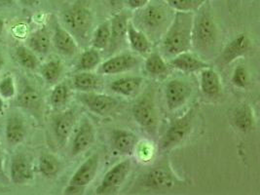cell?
<instances>
[{
  "label": "cell",
  "mask_w": 260,
  "mask_h": 195,
  "mask_svg": "<svg viewBox=\"0 0 260 195\" xmlns=\"http://www.w3.org/2000/svg\"><path fill=\"white\" fill-rule=\"evenodd\" d=\"M3 112V98L0 96V113Z\"/></svg>",
  "instance_id": "cell-46"
},
{
  "label": "cell",
  "mask_w": 260,
  "mask_h": 195,
  "mask_svg": "<svg viewBox=\"0 0 260 195\" xmlns=\"http://www.w3.org/2000/svg\"><path fill=\"white\" fill-rule=\"evenodd\" d=\"M170 66L175 70L183 73H195L200 72L203 69L209 68V63L203 61L197 56L188 52L180 53L173 57L170 61Z\"/></svg>",
  "instance_id": "cell-18"
},
{
  "label": "cell",
  "mask_w": 260,
  "mask_h": 195,
  "mask_svg": "<svg viewBox=\"0 0 260 195\" xmlns=\"http://www.w3.org/2000/svg\"><path fill=\"white\" fill-rule=\"evenodd\" d=\"M145 70L151 75L161 76L168 73L169 66L159 53H152L145 61Z\"/></svg>",
  "instance_id": "cell-33"
},
{
  "label": "cell",
  "mask_w": 260,
  "mask_h": 195,
  "mask_svg": "<svg viewBox=\"0 0 260 195\" xmlns=\"http://www.w3.org/2000/svg\"><path fill=\"white\" fill-rule=\"evenodd\" d=\"M70 99V88L66 83H59L54 87L50 95V103L55 109L63 107Z\"/></svg>",
  "instance_id": "cell-36"
},
{
  "label": "cell",
  "mask_w": 260,
  "mask_h": 195,
  "mask_svg": "<svg viewBox=\"0 0 260 195\" xmlns=\"http://www.w3.org/2000/svg\"><path fill=\"white\" fill-rule=\"evenodd\" d=\"M232 83L238 88H246L248 85V73L247 69L239 66L232 74Z\"/></svg>",
  "instance_id": "cell-38"
},
{
  "label": "cell",
  "mask_w": 260,
  "mask_h": 195,
  "mask_svg": "<svg viewBox=\"0 0 260 195\" xmlns=\"http://www.w3.org/2000/svg\"><path fill=\"white\" fill-rule=\"evenodd\" d=\"M64 28L77 42H87L93 29V16L90 9L78 2L62 14Z\"/></svg>",
  "instance_id": "cell-4"
},
{
  "label": "cell",
  "mask_w": 260,
  "mask_h": 195,
  "mask_svg": "<svg viewBox=\"0 0 260 195\" xmlns=\"http://www.w3.org/2000/svg\"><path fill=\"white\" fill-rule=\"evenodd\" d=\"M95 139V128L89 119L85 118L74 136L71 146V155L77 156L87 150L94 144Z\"/></svg>",
  "instance_id": "cell-14"
},
{
  "label": "cell",
  "mask_w": 260,
  "mask_h": 195,
  "mask_svg": "<svg viewBox=\"0 0 260 195\" xmlns=\"http://www.w3.org/2000/svg\"><path fill=\"white\" fill-rule=\"evenodd\" d=\"M15 58L26 70L35 71L39 67V60L36 53L27 46L19 45L15 49Z\"/></svg>",
  "instance_id": "cell-30"
},
{
  "label": "cell",
  "mask_w": 260,
  "mask_h": 195,
  "mask_svg": "<svg viewBox=\"0 0 260 195\" xmlns=\"http://www.w3.org/2000/svg\"><path fill=\"white\" fill-rule=\"evenodd\" d=\"M62 72H63V64L61 61L57 59L48 61L40 68L41 76L49 84L56 83L60 78Z\"/></svg>",
  "instance_id": "cell-31"
},
{
  "label": "cell",
  "mask_w": 260,
  "mask_h": 195,
  "mask_svg": "<svg viewBox=\"0 0 260 195\" xmlns=\"http://www.w3.org/2000/svg\"><path fill=\"white\" fill-rule=\"evenodd\" d=\"M194 113V110H189L184 115L171 122L160 141L162 150L168 151L177 147L188 137L193 127Z\"/></svg>",
  "instance_id": "cell-5"
},
{
  "label": "cell",
  "mask_w": 260,
  "mask_h": 195,
  "mask_svg": "<svg viewBox=\"0 0 260 195\" xmlns=\"http://www.w3.org/2000/svg\"><path fill=\"white\" fill-rule=\"evenodd\" d=\"M233 122L238 130L244 133L251 131L254 126L253 110L247 104L239 106L234 111Z\"/></svg>",
  "instance_id": "cell-27"
},
{
  "label": "cell",
  "mask_w": 260,
  "mask_h": 195,
  "mask_svg": "<svg viewBox=\"0 0 260 195\" xmlns=\"http://www.w3.org/2000/svg\"><path fill=\"white\" fill-rule=\"evenodd\" d=\"M25 136L26 128L24 120L17 115L10 116L7 119L5 127V137L7 142L12 146H17L24 142Z\"/></svg>",
  "instance_id": "cell-25"
},
{
  "label": "cell",
  "mask_w": 260,
  "mask_h": 195,
  "mask_svg": "<svg viewBox=\"0 0 260 195\" xmlns=\"http://www.w3.org/2000/svg\"><path fill=\"white\" fill-rule=\"evenodd\" d=\"M78 99L88 110L101 116H107L118 108V101L105 94L84 92Z\"/></svg>",
  "instance_id": "cell-10"
},
{
  "label": "cell",
  "mask_w": 260,
  "mask_h": 195,
  "mask_svg": "<svg viewBox=\"0 0 260 195\" xmlns=\"http://www.w3.org/2000/svg\"><path fill=\"white\" fill-rule=\"evenodd\" d=\"M129 15L120 12L112 17L110 22V41L107 47L109 53H114L126 45L127 30L129 24Z\"/></svg>",
  "instance_id": "cell-11"
},
{
  "label": "cell",
  "mask_w": 260,
  "mask_h": 195,
  "mask_svg": "<svg viewBox=\"0 0 260 195\" xmlns=\"http://www.w3.org/2000/svg\"><path fill=\"white\" fill-rule=\"evenodd\" d=\"M3 30H4V21L0 19V37L3 34Z\"/></svg>",
  "instance_id": "cell-44"
},
{
  "label": "cell",
  "mask_w": 260,
  "mask_h": 195,
  "mask_svg": "<svg viewBox=\"0 0 260 195\" xmlns=\"http://www.w3.org/2000/svg\"><path fill=\"white\" fill-rule=\"evenodd\" d=\"M74 88L81 92H93L100 85V78L90 72H79L73 78Z\"/></svg>",
  "instance_id": "cell-29"
},
{
  "label": "cell",
  "mask_w": 260,
  "mask_h": 195,
  "mask_svg": "<svg viewBox=\"0 0 260 195\" xmlns=\"http://www.w3.org/2000/svg\"><path fill=\"white\" fill-rule=\"evenodd\" d=\"M111 141L116 151L128 156L134 154L138 145V137L130 131L123 129L114 130L111 135Z\"/></svg>",
  "instance_id": "cell-19"
},
{
  "label": "cell",
  "mask_w": 260,
  "mask_h": 195,
  "mask_svg": "<svg viewBox=\"0 0 260 195\" xmlns=\"http://www.w3.org/2000/svg\"><path fill=\"white\" fill-rule=\"evenodd\" d=\"M100 158L98 154H93L83 162L81 166L75 171L70 180L69 185L64 189V194H81L85 188L95 179L99 169Z\"/></svg>",
  "instance_id": "cell-6"
},
{
  "label": "cell",
  "mask_w": 260,
  "mask_h": 195,
  "mask_svg": "<svg viewBox=\"0 0 260 195\" xmlns=\"http://www.w3.org/2000/svg\"><path fill=\"white\" fill-rule=\"evenodd\" d=\"M76 121L74 110H66L57 114L53 119V131L57 142L63 146L69 140Z\"/></svg>",
  "instance_id": "cell-15"
},
{
  "label": "cell",
  "mask_w": 260,
  "mask_h": 195,
  "mask_svg": "<svg viewBox=\"0 0 260 195\" xmlns=\"http://www.w3.org/2000/svg\"><path fill=\"white\" fill-rule=\"evenodd\" d=\"M130 160H123L114 165L110 170L107 172L104 177L102 183L96 187V194H112L116 192L120 186L126 181L130 173Z\"/></svg>",
  "instance_id": "cell-9"
},
{
  "label": "cell",
  "mask_w": 260,
  "mask_h": 195,
  "mask_svg": "<svg viewBox=\"0 0 260 195\" xmlns=\"http://www.w3.org/2000/svg\"><path fill=\"white\" fill-rule=\"evenodd\" d=\"M250 41L247 35H240L226 45L222 52V61L230 63L248 54L250 50Z\"/></svg>",
  "instance_id": "cell-20"
},
{
  "label": "cell",
  "mask_w": 260,
  "mask_h": 195,
  "mask_svg": "<svg viewBox=\"0 0 260 195\" xmlns=\"http://www.w3.org/2000/svg\"><path fill=\"white\" fill-rule=\"evenodd\" d=\"M14 0H0V7H11Z\"/></svg>",
  "instance_id": "cell-41"
},
{
  "label": "cell",
  "mask_w": 260,
  "mask_h": 195,
  "mask_svg": "<svg viewBox=\"0 0 260 195\" xmlns=\"http://www.w3.org/2000/svg\"><path fill=\"white\" fill-rule=\"evenodd\" d=\"M3 67H4V58H3V56L0 54V72L2 71Z\"/></svg>",
  "instance_id": "cell-45"
},
{
  "label": "cell",
  "mask_w": 260,
  "mask_h": 195,
  "mask_svg": "<svg viewBox=\"0 0 260 195\" xmlns=\"http://www.w3.org/2000/svg\"><path fill=\"white\" fill-rule=\"evenodd\" d=\"M102 61V56L99 50L89 48L81 54L79 60L76 63L77 72H90L95 69Z\"/></svg>",
  "instance_id": "cell-28"
},
{
  "label": "cell",
  "mask_w": 260,
  "mask_h": 195,
  "mask_svg": "<svg viewBox=\"0 0 260 195\" xmlns=\"http://www.w3.org/2000/svg\"><path fill=\"white\" fill-rule=\"evenodd\" d=\"M107 1L111 5V7L115 8V9L120 8L124 3V0H107Z\"/></svg>",
  "instance_id": "cell-40"
},
{
  "label": "cell",
  "mask_w": 260,
  "mask_h": 195,
  "mask_svg": "<svg viewBox=\"0 0 260 195\" xmlns=\"http://www.w3.org/2000/svg\"><path fill=\"white\" fill-rule=\"evenodd\" d=\"M192 93L188 82L181 79L171 80L165 89L166 102L169 110H177L184 106Z\"/></svg>",
  "instance_id": "cell-12"
},
{
  "label": "cell",
  "mask_w": 260,
  "mask_h": 195,
  "mask_svg": "<svg viewBox=\"0 0 260 195\" xmlns=\"http://www.w3.org/2000/svg\"><path fill=\"white\" fill-rule=\"evenodd\" d=\"M200 73V87L204 95L208 97L218 96L221 91V83L218 73L210 67L203 69Z\"/></svg>",
  "instance_id": "cell-23"
},
{
  "label": "cell",
  "mask_w": 260,
  "mask_h": 195,
  "mask_svg": "<svg viewBox=\"0 0 260 195\" xmlns=\"http://www.w3.org/2000/svg\"><path fill=\"white\" fill-rule=\"evenodd\" d=\"M142 82L143 79L140 76H125L114 80L109 87L116 94L125 97H131L139 92Z\"/></svg>",
  "instance_id": "cell-24"
},
{
  "label": "cell",
  "mask_w": 260,
  "mask_h": 195,
  "mask_svg": "<svg viewBox=\"0 0 260 195\" xmlns=\"http://www.w3.org/2000/svg\"><path fill=\"white\" fill-rule=\"evenodd\" d=\"M53 43L55 48L64 56H74L79 49L78 42L71 32L58 23L54 26Z\"/></svg>",
  "instance_id": "cell-17"
},
{
  "label": "cell",
  "mask_w": 260,
  "mask_h": 195,
  "mask_svg": "<svg viewBox=\"0 0 260 195\" xmlns=\"http://www.w3.org/2000/svg\"><path fill=\"white\" fill-rule=\"evenodd\" d=\"M166 3L176 11L193 12L198 10L202 5L212 0H164Z\"/></svg>",
  "instance_id": "cell-35"
},
{
  "label": "cell",
  "mask_w": 260,
  "mask_h": 195,
  "mask_svg": "<svg viewBox=\"0 0 260 195\" xmlns=\"http://www.w3.org/2000/svg\"><path fill=\"white\" fill-rule=\"evenodd\" d=\"M196 11L197 14L193 17L192 47L207 55L217 42V27L208 2Z\"/></svg>",
  "instance_id": "cell-3"
},
{
  "label": "cell",
  "mask_w": 260,
  "mask_h": 195,
  "mask_svg": "<svg viewBox=\"0 0 260 195\" xmlns=\"http://www.w3.org/2000/svg\"><path fill=\"white\" fill-rule=\"evenodd\" d=\"M51 43L52 38L47 27L45 26L37 28L31 32L26 40L27 47L39 55H46L51 48Z\"/></svg>",
  "instance_id": "cell-22"
},
{
  "label": "cell",
  "mask_w": 260,
  "mask_h": 195,
  "mask_svg": "<svg viewBox=\"0 0 260 195\" xmlns=\"http://www.w3.org/2000/svg\"><path fill=\"white\" fill-rule=\"evenodd\" d=\"M142 183L145 187L161 190L172 188L180 181L167 163H161L143 176Z\"/></svg>",
  "instance_id": "cell-8"
},
{
  "label": "cell",
  "mask_w": 260,
  "mask_h": 195,
  "mask_svg": "<svg viewBox=\"0 0 260 195\" xmlns=\"http://www.w3.org/2000/svg\"><path fill=\"white\" fill-rule=\"evenodd\" d=\"M137 14L134 25L148 38H160L172 23L174 13L164 0H150Z\"/></svg>",
  "instance_id": "cell-1"
},
{
  "label": "cell",
  "mask_w": 260,
  "mask_h": 195,
  "mask_svg": "<svg viewBox=\"0 0 260 195\" xmlns=\"http://www.w3.org/2000/svg\"><path fill=\"white\" fill-rule=\"evenodd\" d=\"M140 64V59L130 53H122L109 58L100 67L99 73L112 75L126 73L136 69Z\"/></svg>",
  "instance_id": "cell-13"
},
{
  "label": "cell",
  "mask_w": 260,
  "mask_h": 195,
  "mask_svg": "<svg viewBox=\"0 0 260 195\" xmlns=\"http://www.w3.org/2000/svg\"><path fill=\"white\" fill-rule=\"evenodd\" d=\"M193 13L179 12L174 15L173 21L162 37V51L168 57H175L192 48Z\"/></svg>",
  "instance_id": "cell-2"
},
{
  "label": "cell",
  "mask_w": 260,
  "mask_h": 195,
  "mask_svg": "<svg viewBox=\"0 0 260 195\" xmlns=\"http://www.w3.org/2000/svg\"><path fill=\"white\" fill-rule=\"evenodd\" d=\"M132 113L137 123L142 129L154 132L158 124V113L153 96L145 94L140 98L133 106Z\"/></svg>",
  "instance_id": "cell-7"
},
{
  "label": "cell",
  "mask_w": 260,
  "mask_h": 195,
  "mask_svg": "<svg viewBox=\"0 0 260 195\" xmlns=\"http://www.w3.org/2000/svg\"><path fill=\"white\" fill-rule=\"evenodd\" d=\"M18 107L34 113H39L42 107V98L40 93L31 86H24L17 98Z\"/></svg>",
  "instance_id": "cell-21"
},
{
  "label": "cell",
  "mask_w": 260,
  "mask_h": 195,
  "mask_svg": "<svg viewBox=\"0 0 260 195\" xmlns=\"http://www.w3.org/2000/svg\"><path fill=\"white\" fill-rule=\"evenodd\" d=\"M0 177H4V170H3V155H2L1 144H0Z\"/></svg>",
  "instance_id": "cell-42"
},
{
  "label": "cell",
  "mask_w": 260,
  "mask_h": 195,
  "mask_svg": "<svg viewBox=\"0 0 260 195\" xmlns=\"http://www.w3.org/2000/svg\"><path fill=\"white\" fill-rule=\"evenodd\" d=\"M110 41V22L107 21L98 26L92 37V47L99 51L107 50Z\"/></svg>",
  "instance_id": "cell-34"
},
{
  "label": "cell",
  "mask_w": 260,
  "mask_h": 195,
  "mask_svg": "<svg viewBox=\"0 0 260 195\" xmlns=\"http://www.w3.org/2000/svg\"><path fill=\"white\" fill-rule=\"evenodd\" d=\"M22 4H24L25 6H32V5H35L36 2L38 1V0H19Z\"/></svg>",
  "instance_id": "cell-43"
},
{
  "label": "cell",
  "mask_w": 260,
  "mask_h": 195,
  "mask_svg": "<svg viewBox=\"0 0 260 195\" xmlns=\"http://www.w3.org/2000/svg\"><path fill=\"white\" fill-rule=\"evenodd\" d=\"M60 169L59 159L53 154L44 153L39 158V171L46 178H54Z\"/></svg>",
  "instance_id": "cell-32"
},
{
  "label": "cell",
  "mask_w": 260,
  "mask_h": 195,
  "mask_svg": "<svg viewBox=\"0 0 260 195\" xmlns=\"http://www.w3.org/2000/svg\"><path fill=\"white\" fill-rule=\"evenodd\" d=\"M150 0H127V3L131 9L139 10L143 8L146 4L149 3Z\"/></svg>",
  "instance_id": "cell-39"
},
{
  "label": "cell",
  "mask_w": 260,
  "mask_h": 195,
  "mask_svg": "<svg viewBox=\"0 0 260 195\" xmlns=\"http://www.w3.org/2000/svg\"><path fill=\"white\" fill-rule=\"evenodd\" d=\"M16 95V86L11 75H7L0 81V96L3 99H12Z\"/></svg>",
  "instance_id": "cell-37"
},
{
  "label": "cell",
  "mask_w": 260,
  "mask_h": 195,
  "mask_svg": "<svg viewBox=\"0 0 260 195\" xmlns=\"http://www.w3.org/2000/svg\"><path fill=\"white\" fill-rule=\"evenodd\" d=\"M11 181L15 184H24L34 179V168L30 160L24 154H16L11 160Z\"/></svg>",
  "instance_id": "cell-16"
},
{
  "label": "cell",
  "mask_w": 260,
  "mask_h": 195,
  "mask_svg": "<svg viewBox=\"0 0 260 195\" xmlns=\"http://www.w3.org/2000/svg\"><path fill=\"white\" fill-rule=\"evenodd\" d=\"M127 40L129 41L131 48L142 55L149 53L151 50L150 39L142 30L138 29L132 22L128 24Z\"/></svg>",
  "instance_id": "cell-26"
}]
</instances>
